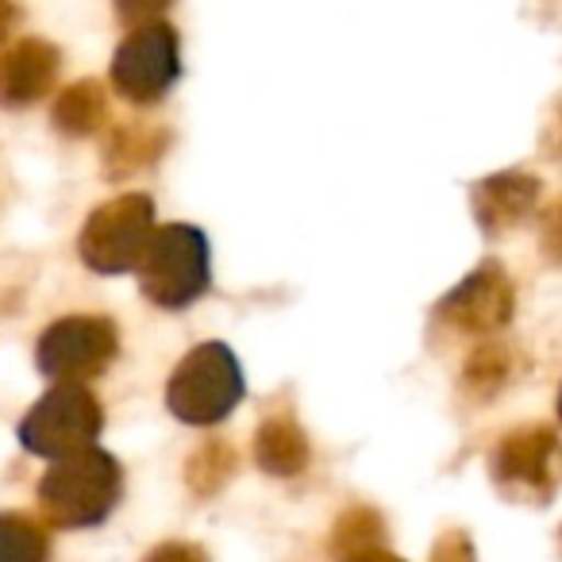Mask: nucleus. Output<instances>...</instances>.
<instances>
[{"label": "nucleus", "mask_w": 562, "mask_h": 562, "mask_svg": "<svg viewBox=\"0 0 562 562\" xmlns=\"http://www.w3.org/2000/svg\"><path fill=\"white\" fill-rule=\"evenodd\" d=\"M124 493V470L101 447L55 459L40 477V513L50 528H93L116 508Z\"/></svg>", "instance_id": "nucleus-1"}, {"label": "nucleus", "mask_w": 562, "mask_h": 562, "mask_svg": "<svg viewBox=\"0 0 562 562\" xmlns=\"http://www.w3.org/2000/svg\"><path fill=\"white\" fill-rule=\"evenodd\" d=\"M135 273H139V290L150 305L162 308V313H181V308L196 305L209 293V239L193 224L155 227Z\"/></svg>", "instance_id": "nucleus-2"}, {"label": "nucleus", "mask_w": 562, "mask_h": 562, "mask_svg": "<svg viewBox=\"0 0 562 562\" xmlns=\"http://www.w3.org/2000/svg\"><path fill=\"white\" fill-rule=\"evenodd\" d=\"M243 393H247V382H243L239 359L232 355V347L201 344L178 362V370L166 382V408L181 424L212 428L235 413Z\"/></svg>", "instance_id": "nucleus-3"}, {"label": "nucleus", "mask_w": 562, "mask_h": 562, "mask_svg": "<svg viewBox=\"0 0 562 562\" xmlns=\"http://www.w3.org/2000/svg\"><path fill=\"white\" fill-rule=\"evenodd\" d=\"M104 428V408L89 385L58 382L27 408L20 420V443L40 459H66L86 447H97Z\"/></svg>", "instance_id": "nucleus-4"}, {"label": "nucleus", "mask_w": 562, "mask_h": 562, "mask_svg": "<svg viewBox=\"0 0 562 562\" xmlns=\"http://www.w3.org/2000/svg\"><path fill=\"white\" fill-rule=\"evenodd\" d=\"M155 235V201L147 193H120L89 212L78 235V255L101 278H116L139 266Z\"/></svg>", "instance_id": "nucleus-5"}, {"label": "nucleus", "mask_w": 562, "mask_h": 562, "mask_svg": "<svg viewBox=\"0 0 562 562\" xmlns=\"http://www.w3.org/2000/svg\"><path fill=\"white\" fill-rule=\"evenodd\" d=\"M116 351H120L116 324L109 316L78 313V316H63V321H55L43 331L40 347H35V367L55 385L58 382L86 385L112 367Z\"/></svg>", "instance_id": "nucleus-6"}, {"label": "nucleus", "mask_w": 562, "mask_h": 562, "mask_svg": "<svg viewBox=\"0 0 562 562\" xmlns=\"http://www.w3.org/2000/svg\"><path fill=\"white\" fill-rule=\"evenodd\" d=\"M497 490L524 505H547L562 482V439L543 424H524L497 439L490 454Z\"/></svg>", "instance_id": "nucleus-7"}, {"label": "nucleus", "mask_w": 562, "mask_h": 562, "mask_svg": "<svg viewBox=\"0 0 562 562\" xmlns=\"http://www.w3.org/2000/svg\"><path fill=\"white\" fill-rule=\"evenodd\" d=\"M181 74V43L166 20L132 27L112 55L109 81L124 101L158 104Z\"/></svg>", "instance_id": "nucleus-8"}, {"label": "nucleus", "mask_w": 562, "mask_h": 562, "mask_svg": "<svg viewBox=\"0 0 562 562\" xmlns=\"http://www.w3.org/2000/svg\"><path fill=\"white\" fill-rule=\"evenodd\" d=\"M516 293L508 270L501 262H482L439 301L436 316L451 331L462 336H493L513 321Z\"/></svg>", "instance_id": "nucleus-9"}, {"label": "nucleus", "mask_w": 562, "mask_h": 562, "mask_svg": "<svg viewBox=\"0 0 562 562\" xmlns=\"http://www.w3.org/2000/svg\"><path fill=\"white\" fill-rule=\"evenodd\" d=\"M63 74V50L55 43L27 35L0 50V109L24 112L50 97Z\"/></svg>", "instance_id": "nucleus-10"}, {"label": "nucleus", "mask_w": 562, "mask_h": 562, "mask_svg": "<svg viewBox=\"0 0 562 562\" xmlns=\"http://www.w3.org/2000/svg\"><path fill=\"white\" fill-rule=\"evenodd\" d=\"M536 204H539V178L520 170L490 173V178H482L470 189V209H474L477 227L490 239L513 232L516 224H524L536 212Z\"/></svg>", "instance_id": "nucleus-11"}, {"label": "nucleus", "mask_w": 562, "mask_h": 562, "mask_svg": "<svg viewBox=\"0 0 562 562\" xmlns=\"http://www.w3.org/2000/svg\"><path fill=\"white\" fill-rule=\"evenodd\" d=\"M313 459L308 436L290 413H273L255 431V462L273 477H297Z\"/></svg>", "instance_id": "nucleus-12"}, {"label": "nucleus", "mask_w": 562, "mask_h": 562, "mask_svg": "<svg viewBox=\"0 0 562 562\" xmlns=\"http://www.w3.org/2000/svg\"><path fill=\"white\" fill-rule=\"evenodd\" d=\"M109 116H112L109 89L97 78L66 86L63 93L55 97V109H50V124H55V132L66 135V139H89V135L104 132Z\"/></svg>", "instance_id": "nucleus-13"}, {"label": "nucleus", "mask_w": 562, "mask_h": 562, "mask_svg": "<svg viewBox=\"0 0 562 562\" xmlns=\"http://www.w3.org/2000/svg\"><path fill=\"white\" fill-rule=\"evenodd\" d=\"M170 135L158 124H143V120H132V124H120L109 132V143H104V173L112 181H124L132 173L147 170L150 162H158V155L166 150Z\"/></svg>", "instance_id": "nucleus-14"}, {"label": "nucleus", "mask_w": 562, "mask_h": 562, "mask_svg": "<svg viewBox=\"0 0 562 562\" xmlns=\"http://www.w3.org/2000/svg\"><path fill=\"white\" fill-rule=\"evenodd\" d=\"M0 562H50V528L40 516L0 513Z\"/></svg>", "instance_id": "nucleus-15"}, {"label": "nucleus", "mask_w": 562, "mask_h": 562, "mask_svg": "<svg viewBox=\"0 0 562 562\" xmlns=\"http://www.w3.org/2000/svg\"><path fill=\"white\" fill-rule=\"evenodd\" d=\"M232 474H235V447L224 443V439H209V443H201L193 454H189L186 482L196 497H212V493H220Z\"/></svg>", "instance_id": "nucleus-16"}, {"label": "nucleus", "mask_w": 562, "mask_h": 562, "mask_svg": "<svg viewBox=\"0 0 562 562\" xmlns=\"http://www.w3.org/2000/svg\"><path fill=\"white\" fill-rule=\"evenodd\" d=\"M513 374V355L501 344H482L474 355L467 359V370H462V385L467 393H474L477 401H490L501 385Z\"/></svg>", "instance_id": "nucleus-17"}, {"label": "nucleus", "mask_w": 562, "mask_h": 562, "mask_svg": "<svg viewBox=\"0 0 562 562\" xmlns=\"http://www.w3.org/2000/svg\"><path fill=\"white\" fill-rule=\"evenodd\" d=\"M370 547H385L382 516H378L374 508H351V513L339 516L336 531H331V551H336V559L370 551Z\"/></svg>", "instance_id": "nucleus-18"}, {"label": "nucleus", "mask_w": 562, "mask_h": 562, "mask_svg": "<svg viewBox=\"0 0 562 562\" xmlns=\"http://www.w3.org/2000/svg\"><path fill=\"white\" fill-rule=\"evenodd\" d=\"M173 0H112L120 24L127 27H143V24H158V20L170 12Z\"/></svg>", "instance_id": "nucleus-19"}, {"label": "nucleus", "mask_w": 562, "mask_h": 562, "mask_svg": "<svg viewBox=\"0 0 562 562\" xmlns=\"http://www.w3.org/2000/svg\"><path fill=\"white\" fill-rule=\"evenodd\" d=\"M539 243H543V255L562 266V196H554L539 216Z\"/></svg>", "instance_id": "nucleus-20"}, {"label": "nucleus", "mask_w": 562, "mask_h": 562, "mask_svg": "<svg viewBox=\"0 0 562 562\" xmlns=\"http://www.w3.org/2000/svg\"><path fill=\"white\" fill-rule=\"evenodd\" d=\"M431 562H477V554H474V543H470L467 531L451 528L436 539V547H431Z\"/></svg>", "instance_id": "nucleus-21"}, {"label": "nucleus", "mask_w": 562, "mask_h": 562, "mask_svg": "<svg viewBox=\"0 0 562 562\" xmlns=\"http://www.w3.org/2000/svg\"><path fill=\"white\" fill-rule=\"evenodd\" d=\"M143 562H209V554H204V547H196V543L170 539V543H158L150 554H143Z\"/></svg>", "instance_id": "nucleus-22"}, {"label": "nucleus", "mask_w": 562, "mask_h": 562, "mask_svg": "<svg viewBox=\"0 0 562 562\" xmlns=\"http://www.w3.org/2000/svg\"><path fill=\"white\" fill-rule=\"evenodd\" d=\"M20 24V4L16 0H0V47L9 43V35L16 32Z\"/></svg>", "instance_id": "nucleus-23"}, {"label": "nucleus", "mask_w": 562, "mask_h": 562, "mask_svg": "<svg viewBox=\"0 0 562 562\" xmlns=\"http://www.w3.org/2000/svg\"><path fill=\"white\" fill-rule=\"evenodd\" d=\"M339 562H401L397 554H390L385 547H370V551H359V554H347Z\"/></svg>", "instance_id": "nucleus-24"}, {"label": "nucleus", "mask_w": 562, "mask_h": 562, "mask_svg": "<svg viewBox=\"0 0 562 562\" xmlns=\"http://www.w3.org/2000/svg\"><path fill=\"white\" fill-rule=\"evenodd\" d=\"M554 143L562 147V112H559V120H554Z\"/></svg>", "instance_id": "nucleus-25"}, {"label": "nucleus", "mask_w": 562, "mask_h": 562, "mask_svg": "<svg viewBox=\"0 0 562 562\" xmlns=\"http://www.w3.org/2000/svg\"><path fill=\"white\" fill-rule=\"evenodd\" d=\"M559 420H562V390H559Z\"/></svg>", "instance_id": "nucleus-26"}, {"label": "nucleus", "mask_w": 562, "mask_h": 562, "mask_svg": "<svg viewBox=\"0 0 562 562\" xmlns=\"http://www.w3.org/2000/svg\"><path fill=\"white\" fill-rule=\"evenodd\" d=\"M559 536H562V531H559Z\"/></svg>", "instance_id": "nucleus-27"}]
</instances>
